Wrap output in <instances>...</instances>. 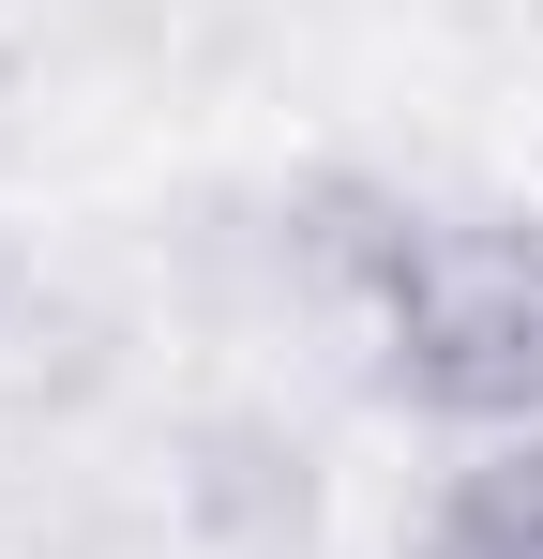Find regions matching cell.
<instances>
[{
  "instance_id": "1",
  "label": "cell",
  "mask_w": 543,
  "mask_h": 559,
  "mask_svg": "<svg viewBox=\"0 0 543 559\" xmlns=\"http://www.w3.org/2000/svg\"><path fill=\"white\" fill-rule=\"evenodd\" d=\"M377 364L408 408L514 439L543 424V227L529 212H393L362 227Z\"/></svg>"
},
{
  "instance_id": "2",
  "label": "cell",
  "mask_w": 543,
  "mask_h": 559,
  "mask_svg": "<svg viewBox=\"0 0 543 559\" xmlns=\"http://www.w3.org/2000/svg\"><path fill=\"white\" fill-rule=\"evenodd\" d=\"M423 559H543V424L483 439L423 514Z\"/></svg>"
}]
</instances>
